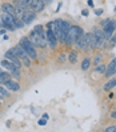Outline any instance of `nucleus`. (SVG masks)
<instances>
[{"label": "nucleus", "instance_id": "1", "mask_svg": "<svg viewBox=\"0 0 116 132\" xmlns=\"http://www.w3.org/2000/svg\"><path fill=\"white\" fill-rule=\"evenodd\" d=\"M20 47L26 51V53L31 57V59H36L37 57V52H36V50H35V45L31 43V40L28 37H21L20 39Z\"/></svg>", "mask_w": 116, "mask_h": 132}, {"label": "nucleus", "instance_id": "2", "mask_svg": "<svg viewBox=\"0 0 116 132\" xmlns=\"http://www.w3.org/2000/svg\"><path fill=\"white\" fill-rule=\"evenodd\" d=\"M84 35V31L81 29V27L79 26H71V28H69V32L67 35V39H65V44L67 45H72L76 39L79 36H83Z\"/></svg>", "mask_w": 116, "mask_h": 132}, {"label": "nucleus", "instance_id": "3", "mask_svg": "<svg viewBox=\"0 0 116 132\" xmlns=\"http://www.w3.org/2000/svg\"><path fill=\"white\" fill-rule=\"evenodd\" d=\"M12 51L15 52V55H16V56L19 57V60L23 63V65L27 67V68H29V67H31V57L26 53V51L20 47V44L15 45V47L12 48Z\"/></svg>", "mask_w": 116, "mask_h": 132}, {"label": "nucleus", "instance_id": "4", "mask_svg": "<svg viewBox=\"0 0 116 132\" xmlns=\"http://www.w3.org/2000/svg\"><path fill=\"white\" fill-rule=\"evenodd\" d=\"M2 67H4V68H7L8 69V72L11 73V76H13L15 79H20L21 77V72H20V68H18L15 64H12L11 61H8L7 59H4V60H2Z\"/></svg>", "mask_w": 116, "mask_h": 132}, {"label": "nucleus", "instance_id": "5", "mask_svg": "<svg viewBox=\"0 0 116 132\" xmlns=\"http://www.w3.org/2000/svg\"><path fill=\"white\" fill-rule=\"evenodd\" d=\"M28 39L31 40V43H32L34 45H39V47H45V44H47V39H42L34 29L29 32V37Z\"/></svg>", "mask_w": 116, "mask_h": 132}, {"label": "nucleus", "instance_id": "6", "mask_svg": "<svg viewBox=\"0 0 116 132\" xmlns=\"http://www.w3.org/2000/svg\"><path fill=\"white\" fill-rule=\"evenodd\" d=\"M13 18L8 13H2V21H3V27L8 31H15V24H13Z\"/></svg>", "mask_w": 116, "mask_h": 132}, {"label": "nucleus", "instance_id": "7", "mask_svg": "<svg viewBox=\"0 0 116 132\" xmlns=\"http://www.w3.org/2000/svg\"><path fill=\"white\" fill-rule=\"evenodd\" d=\"M115 29H116V21L115 20H110V23H108L105 27H103V32H104V39L105 40H108V39L112 37Z\"/></svg>", "mask_w": 116, "mask_h": 132}, {"label": "nucleus", "instance_id": "8", "mask_svg": "<svg viewBox=\"0 0 116 132\" xmlns=\"http://www.w3.org/2000/svg\"><path fill=\"white\" fill-rule=\"evenodd\" d=\"M4 56H5V59H7V60H8V61H11L12 64H15V65H16L18 68H21L23 63H21V61L19 60V57H18L16 55H15V52L12 51V48H11V50H8V51H7Z\"/></svg>", "mask_w": 116, "mask_h": 132}, {"label": "nucleus", "instance_id": "9", "mask_svg": "<svg viewBox=\"0 0 116 132\" xmlns=\"http://www.w3.org/2000/svg\"><path fill=\"white\" fill-rule=\"evenodd\" d=\"M45 37H47V43L49 45V48L55 50L56 48V44H57V37L55 35L52 29H47V32H45Z\"/></svg>", "mask_w": 116, "mask_h": 132}, {"label": "nucleus", "instance_id": "10", "mask_svg": "<svg viewBox=\"0 0 116 132\" xmlns=\"http://www.w3.org/2000/svg\"><path fill=\"white\" fill-rule=\"evenodd\" d=\"M35 19H36V13H35L34 11H26L24 15L21 16V21L24 23L26 26L31 24V23H32Z\"/></svg>", "mask_w": 116, "mask_h": 132}, {"label": "nucleus", "instance_id": "11", "mask_svg": "<svg viewBox=\"0 0 116 132\" xmlns=\"http://www.w3.org/2000/svg\"><path fill=\"white\" fill-rule=\"evenodd\" d=\"M2 10L4 11V13H8L11 16H16V10H15V5L12 3H3Z\"/></svg>", "mask_w": 116, "mask_h": 132}, {"label": "nucleus", "instance_id": "12", "mask_svg": "<svg viewBox=\"0 0 116 132\" xmlns=\"http://www.w3.org/2000/svg\"><path fill=\"white\" fill-rule=\"evenodd\" d=\"M115 73H116V57L110 61V64H108V67H107V71H105V76L111 77Z\"/></svg>", "mask_w": 116, "mask_h": 132}, {"label": "nucleus", "instance_id": "13", "mask_svg": "<svg viewBox=\"0 0 116 132\" xmlns=\"http://www.w3.org/2000/svg\"><path fill=\"white\" fill-rule=\"evenodd\" d=\"M44 4H45V2H42V0H31V8H32V11L35 13L42 11L44 8Z\"/></svg>", "mask_w": 116, "mask_h": 132}, {"label": "nucleus", "instance_id": "14", "mask_svg": "<svg viewBox=\"0 0 116 132\" xmlns=\"http://www.w3.org/2000/svg\"><path fill=\"white\" fill-rule=\"evenodd\" d=\"M4 85H5V88H7V89H8V91H12V92H18V91L20 89L19 83L13 81V80H11V81H8V83H5Z\"/></svg>", "mask_w": 116, "mask_h": 132}, {"label": "nucleus", "instance_id": "15", "mask_svg": "<svg viewBox=\"0 0 116 132\" xmlns=\"http://www.w3.org/2000/svg\"><path fill=\"white\" fill-rule=\"evenodd\" d=\"M84 51H89L92 50V32L86 34V43H84Z\"/></svg>", "mask_w": 116, "mask_h": 132}, {"label": "nucleus", "instance_id": "16", "mask_svg": "<svg viewBox=\"0 0 116 132\" xmlns=\"http://www.w3.org/2000/svg\"><path fill=\"white\" fill-rule=\"evenodd\" d=\"M11 73L10 72H5V71H2L0 69V84H5V83H8L11 81Z\"/></svg>", "mask_w": 116, "mask_h": 132}, {"label": "nucleus", "instance_id": "17", "mask_svg": "<svg viewBox=\"0 0 116 132\" xmlns=\"http://www.w3.org/2000/svg\"><path fill=\"white\" fill-rule=\"evenodd\" d=\"M84 43H86V34H84L83 36H79V37L76 39L75 47L79 48V50H83V48H84Z\"/></svg>", "mask_w": 116, "mask_h": 132}, {"label": "nucleus", "instance_id": "18", "mask_svg": "<svg viewBox=\"0 0 116 132\" xmlns=\"http://www.w3.org/2000/svg\"><path fill=\"white\" fill-rule=\"evenodd\" d=\"M116 87V77H112L111 80H108L105 84H104V91H110V89H112V88H115Z\"/></svg>", "mask_w": 116, "mask_h": 132}, {"label": "nucleus", "instance_id": "19", "mask_svg": "<svg viewBox=\"0 0 116 132\" xmlns=\"http://www.w3.org/2000/svg\"><path fill=\"white\" fill-rule=\"evenodd\" d=\"M34 31H35V32H36L39 36H40L42 39H47V37H45V32H44L43 26H36V27L34 28Z\"/></svg>", "mask_w": 116, "mask_h": 132}, {"label": "nucleus", "instance_id": "20", "mask_svg": "<svg viewBox=\"0 0 116 132\" xmlns=\"http://www.w3.org/2000/svg\"><path fill=\"white\" fill-rule=\"evenodd\" d=\"M89 64H91V57H84V60L81 61V69L83 71H87L89 68Z\"/></svg>", "mask_w": 116, "mask_h": 132}, {"label": "nucleus", "instance_id": "21", "mask_svg": "<svg viewBox=\"0 0 116 132\" xmlns=\"http://www.w3.org/2000/svg\"><path fill=\"white\" fill-rule=\"evenodd\" d=\"M15 4L19 5V7H21L23 10H26L27 7H31V2H29V0H21V2H16Z\"/></svg>", "mask_w": 116, "mask_h": 132}, {"label": "nucleus", "instance_id": "22", "mask_svg": "<svg viewBox=\"0 0 116 132\" xmlns=\"http://www.w3.org/2000/svg\"><path fill=\"white\" fill-rule=\"evenodd\" d=\"M13 24H15V28H24V23L21 21V19H19V18H16L15 16L13 18Z\"/></svg>", "mask_w": 116, "mask_h": 132}, {"label": "nucleus", "instance_id": "23", "mask_svg": "<svg viewBox=\"0 0 116 132\" xmlns=\"http://www.w3.org/2000/svg\"><path fill=\"white\" fill-rule=\"evenodd\" d=\"M68 60H69V63H76L77 61V53L75 52V51H72L71 53H69V56H68Z\"/></svg>", "mask_w": 116, "mask_h": 132}, {"label": "nucleus", "instance_id": "24", "mask_svg": "<svg viewBox=\"0 0 116 132\" xmlns=\"http://www.w3.org/2000/svg\"><path fill=\"white\" fill-rule=\"evenodd\" d=\"M0 95H2L3 97H8L10 96V91L7 89L5 87H3L2 84H0Z\"/></svg>", "mask_w": 116, "mask_h": 132}, {"label": "nucleus", "instance_id": "25", "mask_svg": "<svg viewBox=\"0 0 116 132\" xmlns=\"http://www.w3.org/2000/svg\"><path fill=\"white\" fill-rule=\"evenodd\" d=\"M105 69H107V67H105L104 64H102V65H97V67L95 68V71H96V72H100V73H105Z\"/></svg>", "mask_w": 116, "mask_h": 132}, {"label": "nucleus", "instance_id": "26", "mask_svg": "<svg viewBox=\"0 0 116 132\" xmlns=\"http://www.w3.org/2000/svg\"><path fill=\"white\" fill-rule=\"evenodd\" d=\"M104 132H116V126H110L104 129Z\"/></svg>", "mask_w": 116, "mask_h": 132}, {"label": "nucleus", "instance_id": "27", "mask_svg": "<svg viewBox=\"0 0 116 132\" xmlns=\"http://www.w3.org/2000/svg\"><path fill=\"white\" fill-rule=\"evenodd\" d=\"M100 61H102V55H96L95 56V59H94V63H95V65H97Z\"/></svg>", "mask_w": 116, "mask_h": 132}, {"label": "nucleus", "instance_id": "28", "mask_svg": "<svg viewBox=\"0 0 116 132\" xmlns=\"http://www.w3.org/2000/svg\"><path fill=\"white\" fill-rule=\"evenodd\" d=\"M65 55H64V53H60V55H59V61H60V63H64V61H65Z\"/></svg>", "mask_w": 116, "mask_h": 132}, {"label": "nucleus", "instance_id": "29", "mask_svg": "<svg viewBox=\"0 0 116 132\" xmlns=\"http://www.w3.org/2000/svg\"><path fill=\"white\" fill-rule=\"evenodd\" d=\"M37 124L39 126H45V124H47V119H39Z\"/></svg>", "mask_w": 116, "mask_h": 132}, {"label": "nucleus", "instance_id": "30", "mask_svg": "<svg viewBox=\"0 0 116 132\" xmlns=\"http://www.w3.org/2000/svg\"><path fill=\"white\" fill-rule=\"evenodd\" d=\"M111 43H112V44H115V43H116V35H115V34H113V35H112V37H111Z\"/></svg>", "mask_w": 116, "mask_h": 132}, {"label": "nucleus", "instance_id": "31", "mask_svg": "<svg viewBox=\"0 0 116 132\" xmlns=\"http://www.w3.org/2000/svg\"><path fill=\"white\" fill-rule=\"evenodd\" d=\"M81 15H83V16H88V11H87V10H84V11L81 12Z\"/></svg>", "mask_w": 116, "mask_h": 132}, {"label": "nucleus", "instance_id": "32", "mask_svg": "<svg viewBox=\"0 0 116 132\" xmlns=\"http://www.w3.org/2000/svg\"><path fill=\"white\" fill-rule=\"evenodd\" d=\"M95 13H96V15H102V13H103V10H96Z\"/></svg>", "mask_w": 116, "mask_h": 132}, {"label": "nucleus", "instance_id": "33", "mask_svg": "<svg viewBox=\"0 0 116 132\" xmlns=\"http://www.w3.org/2000/svg\"><path fill=\"white\" fill-rule=\"evenodd\" d=\"M111 118H112V119H116V111L111 112Z\"/></svg>", "mask_w": 116, "mask_h": 132}, {"label": "nucleus", "instance_id": "34", "mask_svg": "<svg viewBox=\"0 0 116 132\" xmlns=\"http://www.w3.org/2000/svg\"><path fill=\"white\" fill-rule=\"evenodd\" d=\"M87 3H88V5H89V7H94V2H92V0H88Z\"/></svg>", "mask_w": 116, "mask_h": 132}, {"label": "nucleus", "instance_id": "35", "mask_svg": "<svg viewBox=\"0 0 116 132\" xmlns=\"http://www.w3.org/2000/svg\"><path fill=\"white\" fill-rule=\"evenodd\" d=\"M2 34H4V29H0V35H2Z\"/></svg>", "mask_w": 116, "mask_h": 132}, {"label": "nucleus", "instance_id": "36", "mask_svg": "<svg viewBox=\"0 0 116 132\" xmlns=\"http://www.w3.org/2000/svg\"><path fill=\"white\" fill-rule=\"evenodd\" d=\"M2 99H4V97H3V96H2V95H0V100H2Z\"/></svg>", "mask_w": 116, "mask_h": 132}, {"label": "nucleus", "instance_id": "37", "mask_svg": "<svg viewBox=\"0 0 116 132\" xmlns=\"http://www.w3.org/2000/svg\"><path fill=\"white\" fill-rule=\"evenodd\" d=\"M115 11H116V8H115Z\"/></svg>", "mask_w": 116, "mask_h": 132}]
</instances>
